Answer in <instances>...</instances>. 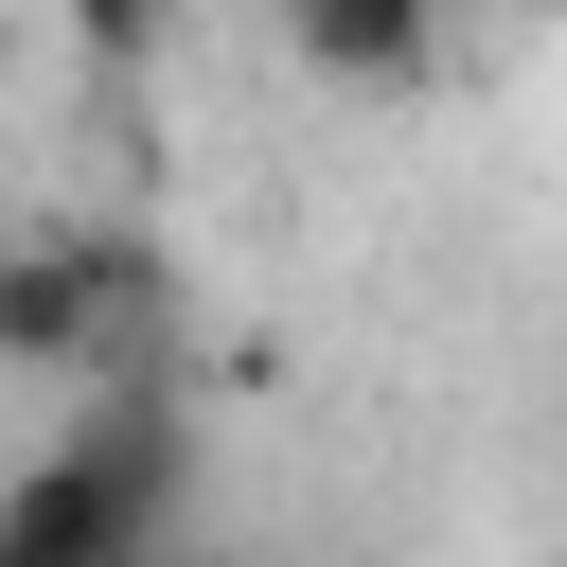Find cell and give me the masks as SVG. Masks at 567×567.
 Segmentation results:
<instances>
[{"label":"cell","instance_id":"4","mask_svg":"<svg viewBox=\"0 0 567 567\" xmlns=\"http://www.w3.org/2000/svg\"><path fill=\"white\" fill-rule=\"evenodd\" d=\"M53 35H71L89 71H142V53L177 35V0H53Z\"/></svg>","mask_w":567,"mask_h":567},{"label":"cell","instance_id":"1","mask_svg":"<svg viewBox=\"0 0 567 567\" xmlns=\"http://www.w3.org/2000/svg\"><path fill=\"white\" fill-rule=\"evenodd\" d=\"M213 514V425L195 390L142 354V372H89L71 425L0 478V567H142Z\"/></svg>","mask_w":567,"mask_h":567},{"label":"cell","instance_id":"3","mask_svg":"<svg viewBox=\"0 0 567 567\" xmlns=\"http://www.w3.org/2000/svg\"><path fill=\"white\" fill-rule=\"evenodd\" d=\"M266 18H284V53L319 89H372V106L443 71V0H266Z\"/></svg>","mask_w":567,"mask_h":567},{"label":"cell","instance_id":"5","mask_svg":"<svg viewBox=\"0 0 567 567\" xmlns=\"http://www.w3.org/2000/svg\"><path fill=\"white\" fill-rule=\"evenodd\" d=\"M549 18H567V0H549Z\"/></svg>","mask_w":567,"mask_h":567},{"label":"cell","instance_id":"2","mask_svg":"<svg viewBox=\"0 0 567 567\" xmlns=\"http://www.w3.org/2000/svg\"><path fill=\"white\" fill-rule=\"evenodd\" d=\"M159 337H177V266H159L142 230H106V213L0 230V372L89 390V372H142Z\"/></svg>","mask_w":567,"mask_h":567}]
</instances>
